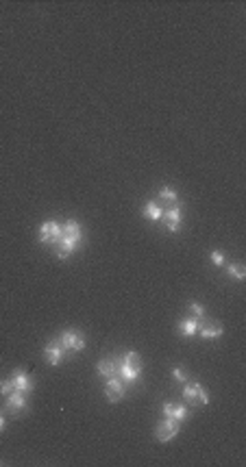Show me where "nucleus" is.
<instances>
[{"label": "nucleus", "mask_w": 246, "mask_h": 467, "mask_svg": "<svg viewBox=\"0 0 246 467\" xmlns=\"http://www.w3.org/2000/svg\"><path fill=\"white\" fill-rule=\"evenodd\" d=\"M142 367H144L142 356L137 354L135 350L127 352L122 359H118V376L122 378V383H125V385H133V383L140 381Z\"/></svg>", "instance_id": "nucleus-1"}, {"label": "nucleus", "mask_w": 246, "mask_h": 467, "mask_svg": "<svg viewBox=\"0 0 246 467\" xmlns=\"http://www.w3.org/2000/svg\"><path fill=\"white\" fill-rule=\"evenodd\" d=\"M181 422H177V419H172V417H163L161 422L157 424V428H155V437L159 441H170V439H175V437L179 435V430H181Z\"/></svg>", "instance_id": "nucleus-2"}, {"label": "nucleus", "mask_w": 246, "mask_h": 467, "mask_svg": "<svg viewBox=\"0 0 246 467\" xmlns=\"http://www.w3.org/2000/svg\"><path fill=\"white\" fill-rule=\"evenodd\" d=\"M59 344L63 346L66 352H81L85 348V337L78 331H63L59 337Z\"/></svg>", "instance_id": "nucleus-3"}, {"label": "nucleus", "mask_w": 246, "mask_h": 467, "mask_svg": "<svg viewBox=\"0 0 246 467\" xmlns=\"http://www.w3.org/2000/svg\"><path fill=\"white\" fill-rule=\"evenodd\" d=\"M59 239H61V224L59 222L48 220V222L42 224V228H39V242L42 244L57 246V244H59Z\"/></svg>", "instance_id": "nucleus-4"}, {"label": "nucleus", "mask_w": 246, "mask_h": 467, "mask_svg": "<svg viewBox=\"0 0 246 467\" xmlns=\"http://www.w3.org/2000/svg\"><path fill=\"white\" fill-rule=\"evenodd\" d=\"M125 383H122V378L120 376H111V378H107V383H105V398L109 400V402H120L122 398H125Z\"/></svg>", "instance_id": "nucleus-5"}, {"label": "nucleus", "mask_w": 246, "mask_h": 467, "mask_svg": "<svg viewBox=\"0 0 246 467\" xmlns=\"http://www.w3.org/2000/svg\"><path fill=\"white\" fill-rule=\"evenodd\" d=\"M26 406H28V400H26V393H24V391H11L9 396H7L5 408L9 411V415H20V413H24Z\"/></svg>", "instance_id": "nucleus-6"}, {"label": "nucleus", "mask_w": 246, "mask_h": 467, "mask_svg": "<svg viewBox=\"0 0 246 467\" xmlns=\"http://www.w3.org/2000/svg\"><path fill=\"white\" fill-rule=\"evenodd\" d=\"M202 339H218L220 335L224 333V326L216 319H198V331H196Z\"/></svg>", "instance_id": "nucleus-7"}, {"label": "nucleus", "mask_w": 246, "mask_h": 467, "mask_svg": "<svg viewBox=\"0 0 246 467\" xmlns=\"http://www.w3.org/2000/svg\"><path fill=\"white\" fill-rule=\"evenodd\" d=\"M66 354H68V352L63 350V346L59 344V341H48L46 348H44V356H46V363H48V365H59Z\"/></svg>", "instance_id": "nucleus-8"}, {"label": "nucleus", "mask_w": 246, "mask_h": 467, "mask_svg": "<svg viewBox=\"0 0 246 467\" xmlns=\"http://www.w3.org/2000/svg\"><path fill=\"white\" fill-rule=\"evenodd\" d=\"M161 220H163L166 226H168L170 232H179L181 230V207H179V204H172L170 209L163 211Z\"/></svg>", "instance_id": "nucleus-9"}, {"label": "nucleus", "mask_w": 246, "mask_h": 467, "mask_svg": "<svg viewBox=\"0 0 246 467\" xmlns=\"http://www.w3.org/2000/svg\"><path fill=\"white\" fill-rule=\"evenodd\" d=\"M11 383H13V389L16 391H24V393H31L33 391V381L28 378L26 371L22 369H16L11 374Z\"/></svg>", "instance_id": "nucleus-10"}, {"label": "nucleus", "mask_w": 246, "mask_h": 467, "mask_svg": "<svg viewBox=\"0 0 246 467\" xmlns=\"http://www.w3.org/2000/svg\"><path fill=\"white\" fill-rule=\"evenodd\" d=\"M163 417H172L177 422H183L187 417V406L185 404H175V402H166L163 404Z\"/></svg>", "instance_id": "nucleus-11"}, {"label": "nucleus", "mask_w": 246, "mask_h": 467, "mask_svg": "<svg viewBox=\"0 0 246 467\" xmlns=\"http://www.w3.org/2000/svg\"><path fill=\"white\" fill-rule=\"evenodd\" d=\"M78 244H81V242H76V239H70V237H63V235H61L59 244H57V257H59V259H68L70 254L78 248Z\"/></svg>", "instance_id": "nucleus-12"}, {"label": "nucleus", "mask_w": 246, "mask_h": 467, "mask_svg": "<svg viewBox=\"0 0 246 467\" xmlns=\"http://www.w3.org/2000/svg\"><path fill=\"white\" fill-rule=\"evenodd\" d=\"M96 371H98L100 378H105V381H107V378H111V376H118V361H113V359L98 361Z\"/></svg>", "instance_id": "nucleus-13"}, {"label": "nucleus", "mask_w": 246, "mask_h": 467, "mask_svg": "<svg viewBox=\"0 0 246 467\" xmlns=\"http://www.w3.org/2000/svg\"><path fill=\"white\" fill-rule=\"evenodd\" d=\"M61 235H63V237H70V239H76V242H81V237H83L81 224H78L76 220H68L66 224H61Z\"/></svg>", "instance_id": "nucleus-14"}, {"label": "nucleus", "mask_w": 246, "mask_h": 467, "mask_svg": "<svg viewBox=\"0 0 246 467\" xmlns=\"http://www.w3.org/2000/svg\"><path fill=\"white\" fill-rule=\"evenodd\" d=\"M179 331L183 337H194L198 331V319L196 317H185V319H181L179 322Z\"/></svg>", "instance_id": "nucleus-15"}, {"label": "nucleus", "mask_w": 246, "mask_h": 467, "mask_svg": "<svg viewBox=\"0 0 246 467\" xmlns=\"http://www.w3.org/2000/svg\"><path fill=\"white\" fill-rule=\"evenodd\" d=\"M146 220L150 222H159L163 217V209L159 207L157 202H146V207H144V213H142Z\"/></svg>", "instance_id": "nucleus-16"}, {"label": "nucleus", "mask_w": 246, "mask_h": 467, "mask_svg": "<svg viewBox=\"0 0 246 467\" xmlns=\"http://www.w3.org/2000/svg\"><path fill=\"white\" fill-rule=\"evenodd\" d=\"M200 383H187L185 385V389H183V400H185V402H196V400H198V391H200Z\"/></svg>", "instance_id": "nucleus-17"}, {"label": "nucleus", "mask_w": 246, "mask_h": 467, "mask_svg": "<svg viewBox=\"0 0 246 467\" xmlns=\"http://www.w3.org/2000/svg\"><path fill=\"white\" fill-rule=\"evenodd\" d=\"M159 198H161L163 202H168V204H177V200H179V196H177V192L172 187H161L159 189Z\"/></svg>", "instance_id": "nucleus-18"}, {"label": "nucleus", "mask_w": 246, "mask_h": 467, "mask_svg": "<svg viewBox=\"0 0 246 467\" xmlns=\"http://www.w3.org/2000/svg\"><path fill=\"white\" fill-rule=\"evenodd\" d=\"M227 274L233 276L235 281H244V278H246V267H244L242 263H231L229 269H227Z\"/></svg>", "instance_id": "nucleus-19"}, {"label": "nucleus", "mask_w": 246, "mask_h": 467, "mask_svg": "<svg viewBox=\"0 0 246 467\" xmlns=\"http://www.w3.org/2000/svg\"><path fill=\"white\" fill-rule=\"evenodd\" d=\"M190 313H192V317H196V319H205V309H202L198 302L190 304Z\"/></svg>", "instance_id": "nucleus-20"}, {"label": "nucleus", "mask_w": 246, "mask_h": 467, "mask_svg": "<svg viewBox=\"0 0 246 467\" xmlns=\"http://www.w3.org/2000/svg\"><path fill=\"white\" fill-rule=\"evenodd\" d=\"M11 391H16V389H13V383H11V378H7V381H3V383H0V393H3V396H9Z\"/></svg>", "instance_id": "nucleus-21"}, {"label": "nucleus", "mask_w": 246, "mask_h": 467, "mask_svg": "<svg viewBox=\"0 0 246 467\" xmlns=\"http://www.w3.org/2000/svg\"><path fill=\"white\" fill-rule=\"evenodd\" d=\"M172 378H175V381H179V383H185V381H187L185 369H183V367H175V369H172Z\"/></svg>", "instance_id": "nucleus-22"}, {"label": "nucleus", "mask_w": 246, "mask_h": 467, "mask_svg": "<svg viewBox=\"0 0 246 467\" xmlns=\"http://www.w3.org/2000/svg\"><path fill=\"white\" fill-rule=\"evenodd\" d=\"M212 261H214V265L222 267V265H224V254H222V250H214V252H212Z\"/></svg>", "instance_id": "nucleus-23"}, {"label": "nucleus", "mask_w": 246, "mask_h": 467, "mask_svg": "<svg viewBox=\"0 0 246 467\" xmlns=\"http://www.w3.org/2000/svg\"><path fill=\"white\" fill-rule=\"evenodd\" d=\"M198 402L200 404H207L209 402V393H207L205 387H200V391H198Z\"/></svg>", "instance_id": "nucleus-24"}, {"label": "nucleus", "mask_w": 246, "mask_h": 467, "mask_svg": "<svg viewBox=\"0 0 246 467\" xmlns=\"http://www.w3.org/2000/svg\"><path fill=\"white\" fill-rule=\"evenodd\" d=\"M5 424H7V419H5V413H3V408H0V433L5 430Z\"/></svg>", "instance_id": "nucleus-25"}]
</instances>
